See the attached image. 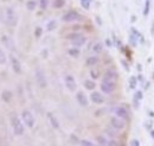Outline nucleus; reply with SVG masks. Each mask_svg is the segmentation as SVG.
I'll use <instances>...</instances> for the list:
<instances>
[{"instance_id":"20","label":"nucleus","mask_w":154,"mask_h":146,"mask_svg":"<svg viewBox=\"0 0 154 146\" xmlns=\"http://www.w3.org/2000/svg\"><path fill=\"white\" fill-rule=\"evenodd\" d=\"M6 62H7V55H6V52L0 48V65L6 64Z\"/></svg>"},{"instance_id":"14","label":"nucleus","mask_w":154,"mask_h":146,"mask_svg":"<svg viewBox=\"0 0 154 146\" xmlns=\"http://www.w3.org/2000/svg\"><path fill=\"white\" fill-rule=\"evenodd\" d=\"M11 64H12V69H13L14 73L17 74L21 73V63H20L19 59L17 57H14V56L11 57Z\"/></svg>"},{"instance_id":"11","label":"nucleus","mask_w":154,"mask_h":146,"mask_svg":"<svg viewBox=\"0 0 154 146\" xmlns=\"http://www.w3.org/2000/svg\"><path fill=\"white\" fill-rule=\"evenodd\" d=\"M76 100H77V102H78V105H81L82 107H87L88 103H89L88 97H87L85 94L82 93V91H78L76 94Z\"/></svg>"},{"instance_id":"10","label":"nucleus","mask_w":154,"mask_h":146,"mask_svg":"<svg viewBox=\"0 0 154 146\" xmlns=\"http://www.w3.org/2000/svg\"><path fill=\"white\" fill-rule=\"evenodd\" d=\"M1 42H2V44H4L8 50H11V51L16 50V44H14V42L12 40V38H11V37L2 36L1 37Z\"/></svg>"},{"instance_id":"31","label":"nucleus","mask_w":154,"mask_h":146,"mask_svg":"<svg viewBox=\"0 0 154 146\" xmlns=\"http://www.w3.org/2000/svg\"><path fill=\"white\" fill-rule=\"evenodd\" d=\"M42 32H43V29H42V27H37V29H36L35 35H36V37H37V38H39V37L42 36Z\"/></svg>"},{"instance_id":"9","label":"nucleus","mask_w":154,"mask_h":146,"mask_svg":"<svg viewBox=\"0 0 154 146\" xmlns=\"http://www.w3.org/2000/svg\"><path fill=\"white\" fill-rule=\"evenodd\" d=\"M110 124H112V126L115 128V129H123L125 126H126L125 120L121 119V118H117V116H113V118H112Z\"/></svg>"},{"instance_id":"5","label":"nucleus","mask_w":154,"mask_h":146,"mask_svg":"<svg viewBox=\"0 0 154 146\" xmlns=\"http://www.w3.org/2000/svg\"><path fill=\"white\" fill-rule=\"evenodd\" d=\"M81 14L76 12V11H69L66 12L65 14H63L62 20L65 21V23H72V21H77V20H81Z\"/></svg>"},{"instance_id":"17","label":"nucleus","mask_w":154,"mask_h":146,"mask_svg":"<svg viewBox=\"0 0 154 146\" xmlns=\"http://www.w3.org/2000/svg\"><path fill=\"white\" fill-rule=\"evenodd\" d=\"M84 87H85L88 90H94L95 87H96V84H95V82L91 81V80H85V81H84Z\"/></svg>"},{"instance_id":"26","label":"nucleus","mask_w":154,"mask_h":146,"mask_svg":"<svg viewBox=\"0 0 154 146\" xmlns=\"http://www.w3.org/2000/svg\"><path fill=\"white\" fill-rule=\"evenodd\" d=\"M50 4V0H39V7L42 10H46Z\"/></svg>"},{"instance_id":"28","label":"nucleus","mask_w":154,"mask_h":146,"mask_svg":"<svg viewBox=\"0 0 154 146\" xmlns=\"http://www.w3.org/2000/svg\"><path fill=\"white\" fill-rule=\"evenodd\" d=\"M90 2H91V0H81V5L85 10H89L90 8Z\"/></svg>"},{"instance_id":"32","label":"nucleus","mask_w":154,"mask_h":146,"mask_svg":"<svg viewBox=\"0 0 154 146\" xmlns=\"http://www.w3.org/2000/svg\"><path fill=\"white\" fill-rule=\"evenodd\" d=\"M136 39H137V38H136V37L134 36V35H132V36H131V39H129V42H131V44H133V45H136Z\"/></svg>"},{"instance_id":"25","label":"nucleus","mask_w":154,"mask_h":146,"mask_svg":"<svg viewBox=\"0 0 154 146\" xmlns=\"http://www.w3.org/2000/svg\"><path fill=\"white\" fill-rule=\"evenodd\" d=\"M68 54L71 56V57H78L79 56V50H78V48H71L69 51H68Z\"/></svg>"},{"instance_id":"36","label":"nucleus","mask_w":154,"mask_h":146,"mask_svg":"<svg viewBox=\"0 0 154 146\" xmlns=\"http://www.w3.org/2000/svg\"><path fill=\"white\" fill-rule=\"evenodd\" d=\"M151 134H152V137L154 138V131H152V132H151Z\"/></svg>"},{"instance_id":"8","label":"nucleus","mask_w":154,"mask_h":146,"mask_svg":"<svg viewBox=\"0 0 154 146\" xmlns=\"http://www.w3.org/2000/svg\"><path fill=\"white\" fill-rule=\"evenodd\" d=\"M36 80H37V82H38L39 87H42V88H45V87H46L48 82H46V77H45L43 70H40V69H37V70H36Z\"/></svg>"},{"instance_id":"22","label":"nucleus","mask_w":154,"mask_h":146,"mask_svg":"<svg viewBox=\"0 0 154 146\" xmlns=\"http://www.w3.org/2000/svg\"><path fill=\"white\" fill-rule=\"evenodd\" d=\"M49 120H50V122H51V125H52V127L55 128H58L59 127V125H58V121L57 119L51 114V113H49Z\"/></svg>"},{"instance_id":"27","label":"nucleus","mask_w":154,"mask_h":146,"mask_svg":"<svg viewBox=\"0 0 154 146\" xmlns=\"http://www.w3.org/2000/svg\"><path fill=\"white\" fill-rule=\"evenodd\" d=\"M97 141H98V144H100L101 146H107V145H108V141H107V139H106L104 137H102V135L97 137Z\"/></svg>"},{"instance_id":"29","label":"nucleus","mask_w":154,"mask_h":146,"mask_svg":"<svg viewBox=\"0 0 154 146\" xmlns=\"http://www.w3.org/2000/svg\"><path fill=\"white\" fill-rule=\"evenodd\" d=\"M136 83H137V80L135 78L134 76H132V77L129 78V87L134 89L135 87H136Z\"/></svg>"},{"instance_id":"33","label":"nucleus","mask_w":154,"mask_h":146,"mask_svg":"<svg viewBox=\"0 0 154 146\" xmlns=\"http://www.w3.org/2000/svg\"><path fill=\"white\" fill-rule=\"evenodd\" d=\"M141 99H142V93L141 91H137L135 94V100H141Z\"/></svg>"},{"instance_id":"1","label":"nucleus","mask_w":154,"mask_h":146,"mask_svg":"<svg viewBox=\"0 0 154 146\" xmlns=\"http://www.w3.org/2000/svg\"><path fill=\"white\" fill-rule=\"evenodd\" d=\"M4 21L6 25L8 26H16L17 25V13L12 7H6L5 8V17H4Z\"/></svg>"},{"instance_id":"4","label":"nucleus","mask_w":154,"mask_h":146,"mask_svg":"<svg viewBox=\"0 0 154 146\" xmlns=\"http://www.w3.org/2000/svg\"><path fill=\"white\" fill-rule=\"evenodd\" d=\"M21 121H23V124L25 126H27L29 128H32L35 126V124H36V120H35L33 114L27 110L21 112Z\"/></svg>"},{"instance_id":"7","label":"nucleus","mask_w":154,"mask_h":146,"mask_svg":"<svg viewBox=\"0 0 154 146\" xmlns=\"http://www.w3.org/2000/svg\"><path fill=\"white\" fill-rule=\"evenodd\" d=\"M64 82H65V86L66 88L69 89L70 91H75L77 88V83H76V80L72 75H66L65 78H64Z\"/></svg>"},{"instance_id":"2","label":"nucleus","mask_w":154,"mask_h":146,"mask_svg":"<svg viewBox=\"0 0 154 146\" xmlns=\"http://www.w3.org/2000/svg\"><path fill=\"white\" fill-rule=\"evenodd\" d=\"M11 126L13 129V133L16 135H23L24 134V129H25V125L23 124L21 119L18 118L17 115H13L11 118Z\"/></svg>"},{"instance_id":"30","label":"nucleus","mask_w":154,"mask_h":146,"mask_svg":"<svg viewBox=\"0 0 154 146\" xmlns=\"http://www.w3.org/2000/svg\"><path fill=\"white\" fill-rule=\"evenodd\" d=\"M79 145L81 146H94V144L89 140H81L79 141Z\"/></svg>"},{"instance_id":"6","label":"nucleus","mask_w":154,"mask_h":146,"mask_svg":"<svg viewBox=\"0 0 154 146\" xmlns=\"http://www.w3.org/2000/svg\"><path fill=\"white\" fill-rule=\"evenodd\" d=\"M116 88V83L114 81H107V80H103L102 83H101V90L106 94H110L115 90Z\"/></svg>"},{"instance_id":"18","label":"nucleus","mask_w":154,"mask_h":146,"mask_svg":"<svg viewBox=\"0 0 154 146\" xmlns=\"http://www.w3.org/2000/svg\"><path fill=\"white\" fill-rule=\"evenodd\" d=\"M36 7H37V1H36V0H29V1L26 2V8H27L29 11H35Z\"/></svg>"},{"instance_id":"35","label":"nucleus","mask_w":154,"mask_h":146,"mask_svg":"<svg viewBox=\"0 0 154 146\" xmlns=\"http://www.w3.org/2000/svg\"><path fill=\"white\" fill-rule=\"evenodd\" d=\"M91 76H93L94 78H97V77H98V74H97L96 71H91Z\"/></svg>"},{"instance_id":"23","label":"nucleus","mask_w":154,"mask_h":146,"mask_svg":"<svg viewBox=\"0 0 154 146\" xmlns=\"http://www.w3.org/2000/svg\"><path fill=\"white\" fill-rule=\"evenodd\" d=\"M102 50H103V44H102L101 42H98V43H96V44H94V46H93V51H94V52L100 54Z\"/></svg>"},{"instance_id":"24","label":"nucleus","mask_w":154,"mask_h":146,"mask_svg":"<svg viewBox=\"0 0 154 146\" xmlns=\"http://www.w3.org/2000/svg\"><path fill=\"white\" fill-rule=\"evenodd\" d=\"M11 99H12V93H11V91H10V90L2 91V100H4V101L8 102Z\"/></svg>"},{"instance_id":"19","label":"nucleus","mask_w":154,"mask_h":146,"mask_svg":"<svg viewBox=\"0 0 154 146\" xmlns=\"http://www.w3.org/2000/svg\"><path fill=\"white\" fill-rule=\"evenodd\" d=\"M56 27H57V21H56L55 19L48 21V24H46V30H48V31H54Z\"/></svg>"},{"instance_id":"13","label":"nucleus","mask_w":154,"mask_h":146,"mask_svg":"<svg viewBox=\"0 0 154 146\" xmlns=\"http://www.w3.org/2000/svg\"><path fill=\"white\" fill-rule=\"evenodd\" d=\"M90 100H91L94 103H96V105H101V103L104 102L103 95H101L98 91H93V93L90 94Z\"/></svg>"},{"instance_id":"3","label":"nucleus","mask_w":154,"mask_h":146,"mask_svg":"<svg viewBox=\"0 0 154 146\" xmlns=\"http://www.w3.org/2000/svg\"><path fill=\"white\" fill-rule=\"evenodd\" d=\"M68 39H70L71 44H72L75 48H81V46H83V45L85 44V42H87V38L83 36L82 33H78V32L69 35V36H68Z\"/></svg>"},{"instance_id":"12","label":"nucleus","mask_w":154,"mask_h":146,"mask_svg":"<svg viewBox=\"0 0 154 146\" xmlns=\"http://www.w3.org/2000/svg\"><path fill=\"white\" fill-rule=\"evenodd\" d=\"M114 114H115V116L121 118V119H123V120H126V119L128 118V112H127V110H126L125 107H122V106L114 108Z\"/></svg>"},{"instance_id":"16","label":"nucleus","mask_w":154,"mask_h":146,"mask_svg":"<svg viewBox=\"0 0 154 146\" xmlns=\"http://www.w3.org/2000/svg\"><path fill=\"white\" fill-rule=\"evenodd\" d=\"M85 63H87L88 67H94V65H96L97 63H98V57H96V56L88 57V59H87Z\"/></svg>"},{"instance_id":"21","label":"nucleus","mask_w":154,"mask_h":146,"mask_svg":"<svg viewBox=\"0 0 154 146\" xmlns=\"http://www.w3.org/2000/svg\"><path fill=\"white\" fill-rule=\"evenodd\" d=\"M64 5H65V0H54L52 2V6L55 8H62L64 7Z\"/></svg>"},{"instance_id":"15","label":"nucleus","mask_w":154,"mask_h":146,"mask_svg":"<svg viewBox=\"0 0 154 146\" xmlns=\"http://www.w3.org/2000/svg\"><path fill=\"white\" fill-rule=\"evenodd\" d=\"M103 80H107V81H114L115 82L116 80H117V73H116L115 70H108L107 73L104 74V76H103Z\"/></svg>"},{"instance_id":"34","label":"nucleus","mask_w":154,"mask_h":146,"mask_svg":"<svg viewBox=\"0 0 154 146\" xmlns=\"http://www.w3.org/2000/svg\"><path fill=\"white\" fill-rule=\"evenodd\" d=\"M131 146H140V143H139L136 139H133V140L131 141Z\"/></svg>"}]
</instances>
